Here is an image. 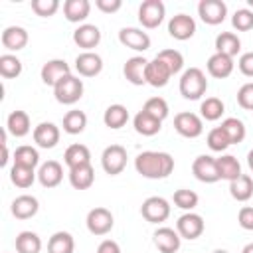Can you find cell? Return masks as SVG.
<instances>
[{"label": "cell", "instance_id": "6da1fadb", "mask_svg": "<svg viewBox=\"0 0 253 253\" xmlns=\"http://www.w3.org/2000/svg\"><path fill=\"white\" fill-rule=\"evenodd\" d=\"M134 168L142 178L148 180H164L174 170V158L168 152L144 150L134 158Z\"/></svg>", "mask_w": 253, "mask_h": 253}, {"label": "cell", "instance_id": "7a4b0ae2", "mask_svg": "<svg viewBox=\"0 0 253 253\" xmlns=\"http://www.w3.org/2000/svg\"><path fill=\"white\" fill-rule=\"evenodd\" d=\"M180 95L188 101H198L206 95L208 91V79L206 73L200 67H188L182 75H180V83H178Z\"/></svg>", "mask_w": 253, "mask_h": 253}, {"label": "cell", "instance_id": "3957f363", "mask_svg": "<svg viewBox=\"0 0 253 253\" xmlns=\"http://www.w3.org/2000/svg\"><path fill=\"white\" fill-rule=\"evenodd\" d=\"M83 81L75 77L73 73L63 77L55 87H53V97L61 105H75L83 97Z\"/></svg>", "mask_w": 253, "mask_h": 253}, {"label": "cell", "instance_id": "277c9868", "mask_svg": "<svg viewBox=\"0 0 253 253\" xmlns=\"http://www.w3.org/2000/svg\"><path fill=\"white\" fill-rule=\"evenodd\" d=\"M166 6L162 0H144L138 6V22L146 30H154L164 22Z\"/></svg>", "mask_w": 253, "mask_h": 253}, {"label": "cell", "instance_id": "5b68a950", "mask_svg": "<svg viewBox=\"0 0 253 253\" xmlns=\"http://www.w3.org/2000/svg\"><path fill=\"white\" fill-rule=\"evenodd\" d=\"M140 213L148 223H162L170 217V204L162 196H150L142 202Z\"/></svg>", "mask_w": 253, "mask_h": 253}, {"label": "cell", "instance_id": "8992f818", "mask_svg": "<svg viewBox=\"0 0 253 253\" xmlns=\"http://www.w3.org/2000/svg\"><path fill=\"white\" fill-rule=\"evenodd\" d=\"M174 128L184 138H198L204 132V119L198 117L196 113L184 111L174 117Z\"/></svg>", "mask_w": 253, "mask_h": 253}, {"label": "cell", "instance_id": "52a82bcc", "mask_svg": "<svg viewBox=\"0 0 253 253\" xmlns=\"http://www.w3.org/2000/svg\"><path fill=\"white\" fill-rule=\"evenodd\" d=\"M126 148L125 146H121V144H111V146H107L105 150H103V154H101V166H103V170L107 172V174H111V176H117V174H121L123 170H125V166H126Z\"/></svg>", "mask_w": 253, "mask_h": 253}, {"label": "cell", "instance_id": "ba28073f", "mask_svg": "<svg viewBox=\"0 0 253 253\" xmlns=\"http://www.w3.org/2000/svg\"><path fill=\"white\" fill-rule=\"evenodd\" d=\"M85 223H87L89 233H93V235H107L113 229V225H115V217H113L111 210L99 206V208L89 210Z\"/></svg>", "mask_w": 253, "mask_h": 253}, {"label": "cell", "instance_id": "9c48e42d", "mask_svg": "<svg viewBox=\"0 0 253 253\" xmlns=\"http://www.w3.org/2000/svg\"><path fill=\"white\" fill-rule=\"evenodd\" d=\"M206 229V223H204V217L200 213H194V211H186L178 217L176 221V231L180 233L182 239H188V241H194L198 239Z\"/></svg>", "mask_w": 253, "mask_h": 253}, {"label": "cell", "instance_id": "30bf717a", "mask_svg": "<svg viewBox=\"0 0 253 253\" xmlns=\"http://www.w3.org/2000/svg\"><path fill=\"white\" fill-rule=\"evenodd\" d=\"M198 16L208 26H219L227 16V6L223 0H200Z\"/></svg>", "mask_w": 253, "mask_h": 253}, {"label": "cell", "instance_id": "8fae6325", "mask_svg": "<svg viewBox=\"0 0 253 253\" xmlns=\"http://www.w3.org/2000/svg\"><path fill=\"white\" fill-rule=\"evenodd\" d=\"M192 174L196 176V180H200L204 184H213V182L221 180L219 172H217V162L210 154H200L192 162Z\"/></svg>", "mask_w": 253, "mask_h": 253}, {"label": "cell", "instance_id": "7c38bea8", "mask_svg": "<svg viewBox=\"0 0 253 253\" xmlns=\"http://www.w3.org/2000/svg\"><path fill=\"white\" fill-rule=\"evenodd\" d=\"M168 34L178 42H186L196 34V20L188 14H176L168 22Z\"/></svg>", "mask_w": 253, "mask_h": 253}, {"label": "cell", "instance_id": "4fadbf2b", "mask_svg": "<svg viewBox=\"0 0 253 253\" xmlns=\"http://www.w3.org/2000/svg\"><path fill=\"white\" fill-rule=\"evenodd\" d=\"M40 75H42V81L45 85L55 87L63 77L71 75V67H69V63L65 59H49V61L43 63Z\"/></svg>", "mask_w": 253, "mask_h": 253}, {"label": "cell", "instance_id": "5bb4252c", "mask_svg": "<svg viewBox=\"0 0 253 253\" xmlns=\"http://www.w3.org/2000/svg\"><path fill=\"white\" fill-rule=\"evenodd\" d=\"M119 42L134 51H146L150 47V36L142 32L140 28H121L119 30Z\"/></svg>", "mask_w": 253, "mask_h": 253}, {"label": "cell", "instance_id": "9a60e30c", "mask_svg": "<svg viewBox=\"0 0 253 253\" xmlns=\"http://www.w3.org/2000/svg\"><path fill=\"white\" fill-rule=\"evenodd\" d=\"M73 42L85 49V51H93L99 42H101V30L95 26V24H81L75 28L73 32Z\"/></svg>", "mask_w": 253, "mask_h": 253}, {"label": "cell", "instance_id": "2e32d148", "mask_svg": "<svg viewBox=\"0 0 253 253\" xmlns=\"http://www.w3.org/2000/svg\"><path fill=\"white\" fill-rule=\"evenodd\" d=\"M75 71L81 77H95L103 71V57L95 51H83L75 57Z\"/></svg>", "mask_w": 253, "mask_h": 253}, {"label": "cell", "instance_id": "e0dca14e", "mask_svg": "<svg viewBox=\"0 0 253 253\" xmlns=\"http://www.w3.org/2000/svg\"><path fill=\"white\" fill-rule=\"evenodd\" d=\"M152 241H154V245L160 253H176L180 249L182 237L172 227H158L152 235Z\"/></svg>", "mask_w": 253, "mask_h": 253}, {"label": "cell", "instance_id": "ac0fdd59", "mask_svg": "<svg viewBox=\"0 0 253 253\" xmlns=\"http://www.w3.org/2000/svg\"><path fill=\"white\" fill-rule=\"evenodd\" d=\"M146 65H148V59H144L142 55H132L125 61L123 65V75L128 83L132 85H144L146 83Z\"/></svg>", "mask_w": 253, "mask_h": 253}, {"label": "cell", "instance_id": "d6986e66", "mask_svg": "<svg viewBox=\"0 0 253 253\" xmlns=\"http://www.w3.org/2000/svg\"><path fill=\"white\" fill-rule=\"evenodd\" d=\"M146 83L150 85V87H156V89H160V87H166L168 85V81H170V77H172V71L168 69V65L162 61V59H158V57H154V59H150L148 61V65H146Z\"/></svg>", "mask_w": 253, "mask_h": 253}, {"label": "cell", "instance_id": "ffe728a7", "mask_svg": "<svg viewBox=\"0 0 253 253\" xmlns=\"http://www.w3.org/2000/svg\"><path fill=\"white\" fill-rule=\"evenodd\" d=\"M32 136H34V142L40 148H45L47 150V148L57 146L61 132H59V126L53 125V123H40L38 126H34Z\"/></svg>", "mask_w": 253, "mask_h": 253}, {"label": "cell", "instance_id": "44dd1931", "mask_svg": "<svg viewBox=\"0 0 253 253\" xmlns=\"http://www.w3.org/2000/svg\"><path fill=\"white\" fill-rule=\"evenodd\" d=\"M38 180L43 188H55L63 180V166L57 160H47L40 164L38 170Z\"/></svg>", "mask_w": 253, "mask_h": 253}, {"label": "cell", "instance_id": "7402d4cb", "mask_svg": "<svg viewBox=\"0 0 253 253\" xmlns=\"http://www.w3.org/2000/svg\"><path fill=\"white\" fill-rule=\"evenodd\" d=\"M40 210V202L36 196H30V194H22L18 198H14L12 206H10V211L16 219H30L38 213Z\"/></svg>", "mask_w": 253, "mask_h": 253}, {"label": "cell", "instance_id": "603a6c76", "mask_svg": "<svg viewBox=\"0 0 253 253\" xmlns=\"http://www.w3.org/2000/svg\"><path fill=\"white\" fill-rule=\"evenodd\" d=\"M28 32H26V28H22V26H8V28H4V32H2V36H0V42H2V45L6 47V49H10V51H20V49H24L26 45H28Z\"/></svg>", "mask_w": 253, "mask_h": 253}, {"label": "cell", "instance_id": "cb8c5ba5", "mask_svg": "<svg viewBox=\"0 0 253 253\" xmlns=\"http://www.w3.org/2000/svg\"><path fill=\"white\" fill-rule=\"evenodd\" d=\"M233 67H235L233 57H227V55H223V53H213V55H210V57H208V63H206L208 73H210L211 77H215V79H225V77H229V75L233 73Z\"/></svg>", "mask_w": 253, "mask_h": 253}, {"label": "cell", "instance_id": "d4e9b609", "mask_svg": "<svg viewBox=\"0 0 253 253\" xmlns=\"http://www.w3.org/2000/svg\"><path fill=\"white\" fill-rule=\"evenodd\" d=\"M91 12V2L89 0H65L63 2V16L71 24L85 22Z\"/></svg>", "mask_w": 253, "mask_h": 253}, {"label": "cell", "instance_id": "484cf974", "mask_svg": "<svg viewBox=\"0 0 253 253\" xmlns=\"http://www.w3.org/2000/svg\"><path fill=\"white\" fill-rule=\"evenodd\" d=\"M6 130L16 138H22V136L30 134L32 123H30L28 113L26 111H12L6 119Z\"/></svg>", "mask_w": 253, "mask_h": 253}, {"label": "cell", "instance_id": "4316f807", "mask_svg": "<svg viewBox=\"0 0 253 253\" xmlns=\"http://www.w3.org/2000/svg\"><path fill=\"white\" fill-rule=\"evenodd\" d=\"M63 162L65 166L71 170V168H77V166H83V164H91V150L85 146V144H71L65 148L63 152Z\"/></svg>", "mask_w": 253, "mask_h": 253}, {"label": "cell", "instance_id": "83f0119b", "mask_svg": "<svg viewBox=\"0 0 253 253\" xmlns=\"http://www.w3.org/2000/svg\"><path fill=\"white\" fill-rule=\"evenodd\" d=\"M241 51V40L233 32H221L215 36V53H223L227 57H235Z\"/></svg>", "mask_w": 253, "mask_h": 253}, {"label": "cell", "instance_id": "f1b7e54d", "mask_svg": "<svg viewBox=\"0 0 253 253\" xmlns=\"http://www.w3.org/2000/svg\"><path fill=\"white\" fill-rule=\"evenodd\" d=\"M95 182V170L91 164H83L69 170V184L75 190H89Z\"/></svg>", "mask_w": 253, "mask_h": 253}, {"label": "cell", "instance_id": "f546056e", "mask_svg": "<svg viewBox=\"0 0 253 253\" xmlns=\"http://www.w3.org/2000/svg\"><path fill=\"white\" fill-rule=\"evenodd\" d=\"M132 126H134V130H136L138 134H142V136H154V134L160 132L162 123H160L158 119L150 117L148 113L138 111V113L134 115V119H132Z\"/></svg>", "mask_w": 253, "mask_h": 253}, {"label": "cell", "instance_id": "4dcf8cb0", "mask_svg": "<svg viewBox=\"0 0 253 253\" xmlns=\"http://www.w3.org/2000/svg\"><path fill=\"white\" fill-rule=\"evenodd\" d=\"M215 162H217V172H219L221 180L233 182L235 178H239L243 174L241 172V164L233 154H221L219 158H215Z\"/></svg>", "mask_w": 253, "mask_h": 253}, {"label": "cell", "instance_id": "1f68e13d", "mask_svg": "<svg viewBox=\"0 0 253 253\" xmlns=\"http://www.w3.org/2000/svg\"><path fill=\"white\" fill-rule=\"evenodd\" d=\"M126 121H128V111H126V107L121 105V103L109 105V107L105 109V113H103V123H105V126H109V128H113V130L123 128V126L126 125Z\"/></svg>", "mask_w": 253, "mask_h": 253}, {"label": "cell", "instance_id": "d6a6232c", "mask_svg": "<svg viewBox=\"0 0 253 253\" xmlns=\"http://www.w3.org/2000/svg\"><path fill=\"white\" fill-rule=\"evenodd\" d=\"M229 194L237 202H247L253 196V178L249 174H241L233 182H229Z\"/></svg>", "mask_w": 253, "mask_h": 253}, {"label": "cell", "instance_id": "836d02e7", "mask_svg": "<svg viewBox=\"0 0 253 253\" xmlns=\"http://www.w3.org/2000/svg\"><path fill=\"white\" fill-rule=\"evenodd\" d=\"M75 239L69 231H55L47 241V253H73Z\"/></svg>", "mask_w": 253, "mask_h": 253}, {"label": "cell", "instance_id": "e575fe53", "mask_svg": "<svg viewBox=\"0 0 253 253\" xmlns=\"http://www.w3.org/2000/svg\"><path fill=\"white\" fill-rule=\"evenodd\" d=\"M87 126V115L79 109H71L63 115V130L67 134H81Z\"/></svg>", "mask_w": 253, "mask_h": 253}, {"label": "cell", "instance_id": "d590c367", "mask_svg": "<svg viewBox=\"0 0 253 253\" xmlns=\"http://www.w3.org/2000/svg\"><path fill=\"white\" fill-rule=\"evenodd\" d=\"M38 178V172L34 168H26V166H20V164H14L10 168V182L16 186V188H30Z\"/></svg>", "mask_w": 253, "mask_h": 253}, {"label": "cell", "instance_id": "8d00e7d4", "mask_svg": "<svg viewBox=\"0 0 253 253\" xmlns=\"http://www.w3.org/2000/svg\"><path fill=\"white\" fill-rule=\"evenodd\" d=\"M225 113V105L219 97H206L200 103V115L204 121H217Z\"/></svg>", "mask_w": 253, "mask_h": 253}, {"label": "cell", "instance_id": "74e56055", "mask_svg": "<svg viewBox=\"0 0 253 253\" xmlns=\"http://www.w3.org/2000/svg\"><path fill=\"white\" fill-rule=\"evenodd\" d=\"M16 251L18 253H40L42 239L34 231H20L16 235Z\"/></svg>", "mask_w": 253, "mask_h": 253}, {"label": "cell", "instance_id": "f35d334b", "mask_svg": "<svg viewBox=\"0 0 253 253\" xmlns=\"http://www.w3.org/2000/svg\"><path fill=\"white\" fill-rule=\"evenodd\" d=\"M219 126L225 130V134H227V138H229L231 144L243 142V138H245V134H247L243 121L237 119V117H227V119H223V123H221Z\"/></svg>", "mask_w": 253, "mask_h": 253}, {"label": "cell", "instance_id": "ab89813d", "mask_svg": "<svg viewBox=\"0 0 253 253\" xmlns=\"http://www.w3.org/2000/svg\"><path fill=\"white\" fill-rule=\"evenodd\" d=\"M14 164H20V166H26V168H34L40 164V152L38 148L30 146V144H22L14 150Z\"/></svg>", "mask_w": 253, "mask_h": 253}, {"label": "cell", "instance_id": "60d3db41", "mask_svg": "<svg viewBox=\"0 0 253 253\" xmlns=\"http://www.w3.org/2000/svg\"><path fill=\"white\" fill-rule=\"evenodd\" d=\"M0 75L4 79H16L22 75V61L12 55V53H4L0 55Z\"/></svg>", "mask_w": 253, "mask_h": 253}, {"label": "cell", "instance_id": "b9f144b4", "mask_svg": "<svg viewBox=\"0 0 253 253\" xmlns=\"http://www.w3.org/2000/svg\"><path fill=\"white\" fill-rule=\"evenodd\" d=\"M142 111L148 113L150 117L158 119L160 123L170 115L168 103H166V99H162V97H150V99H146V103L142 105Z\"/></svg>", "mask_w": 253, "mask_h": 253}, {"label": "cell", "instance_id": "7bdbcfd3", "mask_svg": "<svg viewBox=\"0 0 253 253\" xmlns=\"http://www.w3.org/2000/svg\"><path fill=\"white\" fill-rule=\"evenodd\" d=\"M172 200H174V206L180 208V210H184V211H192L198 206V202H200L198 194L194 190H188V188L176 190L174 196H172Z\"/></svg>", "mask_w": 253, "mask_h": 253}, {"label": "cell", "instance_id": "ee69618b", "mask_svg": "<svg viewBox=\"0 0 253 253\" xmlns=\"http://www.w3.org/2000/svg\"><path fill=\"white\" fill-rule=\"evenodd\" d=\"M206 142H208L210 150H213V152H223V150H227V146H231V142H229V138L221 126H213L208 132Z\"/></svg>", "mask_w": 253, "mask_h": 253}, {"label": "cell", "instance_id": "f6af8a7d", "mask_svg": "<svg viewBox=\"0 0 253 253\" xmlns=\"http://www.w3.org/2000/svg\"><path fill=\"white\" fill-rule=\"evenodd\" d=\"M156 57H158V59H162V61L168 65V69L172 71V75L180 73V71H182V67H184V55H182L178 49H162Z\"/></svg>", "mask_w": 253, "mask_h": 253}, {"label": "cell", "instance_id": "bcb514c9", "mask_svg": "<svg viewBox=\"0 0 253 253\" xmlns=\"http://www.w3.org/2000/svg\"><path fill=\"white\" fill-rule=\"evenodd\" d=\"M231 26L237 32H249V30H253V10H249V8L235 10L233 16H231Z\"/></svg>", "mask_w": 253, "mask_h": 253}, {"label": "cell", "instance_id": "7dc6e473", "mask_svg": "<svg viewBox=\"0 0 253 253\" xmlns=\"http://www.w3.org/2000/svg\"><path fill=\"white\" fill-rule=\"evenodd\" d=\"M32 10L36 16L51 18L59 10V0H32Z\"/></svg>", "mask_w": 253, "mask_h": 253}, {"label": "cell", "instance_id": "c3c4849f", "mask_svg": "<svg viewBox=\"0 0 253 253\" xmlns=\"http://www.w3.org/2000/svg\"><path fill=\"white\" fill-rule=\"evenodd\" d=\"M237 105L245 111H253V83H245L237 91Z\"/></svg>", "mask_w": 253, "mask_h": 253}, {"label": "cell", "instance_id": "681fc988", "mask_svg": "<svg viewBox=\"0 0 253 253\" xmlns=\"http://www.w3.org/2000/svg\"><path fill=\"white\" fill-rule=\"evenodd\" d=\"M237 223L247 229V231H253V208L251 206H243L237 213Z\"/></svg>", "mask_w": 253, "mask_h": 253}, {"label": "cell", "instance_id": "f907efd6", "mask_svg": "<svg viewBox=\"0 0 253 253\" xmlns=\"http://www.w3.org/2000/svg\"><path fill=\"white\" fill-rule=\"evenodd\" d=\"M237 67L245 77H253V51H245L237 59Z\"/></svg>", "mask_w": 253, "mask_h": 253}, {"label": "cell", "instance_id": "816d5d0a", "mask_svg": "<svg viewBox=\"0 0 253 253\" xmlns=\"http://www.w3.org/2000/svg\"><path fill=\"white\" fill-rule=\"evenodd\" d=\"M95 6L103 12V14H115L121 10L123 2L121 0H95Z\"/></svg>", "mask_w": 253, "mask_h": 253}, {"label": "cell", "instance_id": "f5cc1de1", "mask_svg": "<svg viewBox=\"0 0 253 253\" xmlns=\"http://www.w3.org/2000/svg\"><path fill=\"white\" fill-rule=\"evenodd\" d=\"M97 253H121V247H119L117 241H113V239H105V241L99 243Z\"/></svg>", "mask_w": 253, "mask_h": 253}, {"label": "cell", "instance_id": "db71d44e", "mask_svg": "<svg viewBox=\"0 0 253 253\" xmlns=\"http://www.w3.org/2000/svg\"><path fill=\"white\" fill-rule=\"evenodd\" d=\"M247 164H249V168L253 170V150L247 152Z\"/></svg>", "mask_w": 253, "mask_h": 253}, {"label": "cell", "instance_id": "11a10c76", "mask_svg": "<svg viewBox=\"0 0 253 253\" xmlns=\"http://www.w3.org/2000/svg\"><path fill=\"white\" fill-rule=\"evenodd\" d=\"M241 253H253V243H247V245L241 249Z\"/></svg>", "mask_w": 253, "mask_h": 253}, {"label": "cell", "instance_id": "9f6ffc18", "mask_svg": "<svg viewBox=\"0 0 253 253\" xmlns=\"http://www.w3.org/2000/svg\"><path fill=\"white\" fill-rule=\"evenodd\" d=\"M213 253H227V251H225V249H215Z\"/></svg>", "mask_w": 253, "mask_h": 253}, {"label": "cell", "instance_id": "6f0895ef", "mask_svg": "<svg viewBox=\"0 0 253 253\" xmlns=\"http://www.w3.org/2000/svg\"><path fill=\"white\" fill-rule=\"evenodd\" d=\"M247 4H249V6H253V0H247Z\"/></svg>", "mask_w": 253, "mask_h": 253}]
</instances>
